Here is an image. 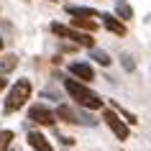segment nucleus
I'll return each mask as SVG.
<instances>
[{
	"label": "nucleus",
	"instance_id": "2eb2a0df",
	"mask_svg": "<svg viewBox=\"0 0 151 151\" xmlns=\"http://www.w3.org/2000/svg\"><path fill=\"white\" fill-rule=\"evenodd\" d=\"M120 59H123V69H126V72H133L136 69V62H133V56H131V54H123Z\"/></svg>",
	"mask_w": 151,
	"mask_h": 151
},
{
	"label": "nucleus",
	"instance_id": "9b49d317",
	"mask_svg": "<svg viewBox=\"0 0 151 151\" xmlns=\"http://www.w3.org/2000/svg\"><path fill=\"white\" fill-rule=\"evenodd\" d=\"M115 16L126 23V21H131L133 18V8H131V3H126V0H115Z\"/></svg>",
	"mask_w": 151,
	"mask_h": 151
},
{
	"label": "nucleus",
	"instance_id": "1a4fd4ad",
	"mask_svg": "<svg viewBox=\"0 0 151 151\" xmlns=\"http://www.w3.org/2000/svg\"><path fill=\"white\" fill-rule=\"evenodd\" d=\"M100 18H103V26H105V28H108L110 33H115V36H126V23H123L118 16H110V13H100Z\"/></svg>",
	"mask_w": 151,
	"mask_h": 151
},
{
	"label": "nucleus",
	"instance_id": "f8f14e48",
	"mask_svg": "<svg viewBox=\"0 0 151 151\" xmlns=\"http://www.w3.org/2000/svg\"><path fill=\"white\" fill-rule=\"evenodd\" d=\"M18 67V56L16 54H8V56H0V77L3 74H8Z\"/></svg>",
	"mask_w": 151,
	"mask_h": 151
},
{
	"label": "nucleus",
	"instance_id": "9d476101",
	"mask_svg": "<svg viewBox=\"0 0 151 151\" xmlns=\"http://www.w3.org/2000/svg\"><path fill=\"white\" fill-rule=\"evenodd\" d=\"M67 16L69 18H100L95 8H87V5H67Z\"/></svg>",
	"mask_w": 151,
	"mask_h": 151
},
{
	"label": "nucleus",
	"instance_id": "0eeeda50",
	"mask_svg": "<svg viewBox=\"0 0 151 151\" xmlns=\"http://www.w3.org/2000/svg\"><path fill=\"white\" fill-rule=\"evenodd\" d=\"M67 69H69L72 77H77L80 82H92L95 80V69H92V64H87V62H72Z\"/></svg>",
	"mask_w": 151,
	"mask_h": 151
},
{
	"label": "nucleus",
	"instance_id": "423d86ee",
	"mask_svg": "<svg viewBox=\"0 0 151 151\" xmlns=\"http://www.w3.org/2000/svg\"><path fill=\"white\" fill-rule=\"evenodd\" d=\"M103 120H105V126L110 128V131L118 136L120 141H126V138H128V133H131V131H128V123L120 118L118 113H113V110H108V108H105V110H103Z\"/></svg>",
	"mask_w": 151,
	"mask_h": 151
},
{
	"label": "nucleus",
	"instance_id": "4468645a",
	"mask_svg": "<svg viewBox=\"0 0 151 151\" xmlns=\"http://www.w3.org/2000/svg\"><path fill=\"white\" fill-rule=\"evenodd\" d=\"M13 138H16L13 131H0V151H8V146L13 143Z\"/></svg>",
	"mask_w": 151,
	"mask_h": 151
},
{
	"label": "nucleus",
	"instance_id": "dca6fc26",
	"mask_svg": "<svg viewBox=\"0 0 151 151\" xmlns=\"http://www.w3.org/2000/svg\"><path fill=\"white\" fill-rule=\"evenodd\" d=\"M59 141H62L64 146H72V143H74V138H72V136H59Z\"/></svg>",
	"mask_w": 151,
	"mask_h": 151
},
{
	"label": "nucleus",
	"instance_id": "7ed1b4c3",
	"mask_svg": "<svg viewBox=\"0 0 151 151\" xmlns=\"http://www.w3.org/2000/svg\"><path fill=\"white\" fill-rule=\"evenodd\" d=\"M56 120H64V123H72V126H95L97 120L85 110H77L74 105H59L56 108Z\"/></svg>",
	"mask_w": 151,
	"mask_h": 151
},
{
	"label": "nucleus",
	"instance_id": "f257e3e1",
	"mask_svg": "<svg viewBox=\"0 0 151 151\" xmlns=\"http://www.w3.org/2000/svg\"><path fill=\"white\" fill-rule=\"evenodd\" d=\"M64 90L69 92V97L77 105L87 108V110H105V100L97 95L95 90H90L85 82L80 80H64Z\"/></svg>",
	"mask_w": 151,
	"mask_h": 151
},
{
	"label": "nucleus",
	"instance_id": "ddd939ff",
	"mask_svg": "<svg viewBox=\"0 0 151 151\" xmlns=\"http://www.w3.org/2000/svg\"><path fill=\"white\" fill-rule=\"evenodd\" d=\"M90 59H95L100 67H108V64L113 62L110 54H108V51H103V49H90Z\"/></svg>",
	"mask_w": 151,
	"mask_h": 151
},
{
	"label": "nucleus",
	"instance_id": "a211bd4d",
	"mask_svg": "<svg viewBox=\"0 0 151 151\" xmlns=\"http://www.w3.org/2000/svg\"><path fill=\"white\" fill-rule=\"evenodd\" d=\"M0 51H3V39H0Z\"/></svg>",
	"mask_w": 151,
	"mask_h": 151
},
{
	"label": "nucleus",
	"instance_id": "20e7f679",
	"mask_svg": "<svg viewBox=\"0 0 151 151\" xmlns=\"http://www.w3.org/2000/svg\"><path fill=\"white\" fill-rule=\"evenodd\" d=\"M54 36H62V39H69L74 44H80V46H87V49H95V39H92V33H85V31H74L69 26H62V23H51L49 26Z\"/></svg>",
	"mask_w": 151,
	"mask_h": 151
},
{
	"label": "nucleus",
	"instance_id": "39448f33",
	"mask_svg": "<svg viewBox=\"0 0 151 151\" xmlns=\"http://www.w3.org/2000/svg\"><path fill=\"white\" fill-rule=\"evenodd\" d=\"M28 120H33L36 126H54L56 123V113L49 110V105L36 103V105L28 108Z\"/></svg>",
	"mask_w": 151,
	"mask_h": 151
},
{
	"label": "nucleus",
	"instance_id": "6e6552de",
	"mask_svg": "<svg viewBox=\"0 0 151 151\" xmlns=\"http://www.w3.org/2000/svg\"><path fill=\"white\" fill-rule=\"evenodd\" d=\"M26 141H28V146H31L33 151H54L51 143H49V138L44 133H39V131H28V133H26Z\"/></svg>",
	"mask_w": 151,
	"mask_h": 151
},
{
	"label": "nucleus",
	"instance_id": "f03ea898",
	"mask_svg": "<svg viewBox=\"0 0 151 151\" xmlns=\"http://www.w3.org/2000/svg\"><path fill=\"white\" fill-rule=\"evenodd\" d=\"M31 92H33V85H31V80L28 77H23V80H16L13 82V87L8 90V97H5V113H16V110H21L26 103H28V97H31Z\"/></svg>",
	"mask_w": 151,
	"mask_h": 151
},
{
	"label": "nucleus",
	"instance_id": "f3484780",
	"mask_svg": "<svg viewBox=\"0 0 151 151\" xmlns=\"http://www.w3.org/2000/svg\"><path fill=\"white\" fill-rule=\"evenodd\" d=\"M5 85H8V82H5V80H3V77H0V92L5 90Z\"/></svg>",
	"mask_w": 151,
	"mask_h": 151
}]
</instances>
